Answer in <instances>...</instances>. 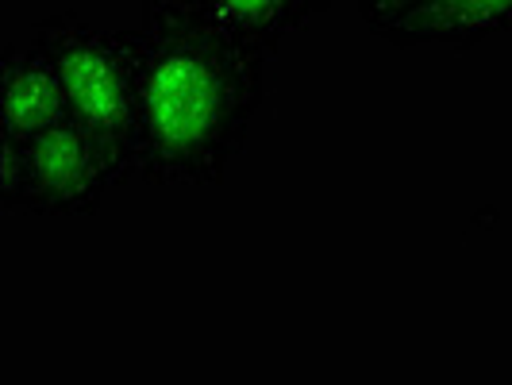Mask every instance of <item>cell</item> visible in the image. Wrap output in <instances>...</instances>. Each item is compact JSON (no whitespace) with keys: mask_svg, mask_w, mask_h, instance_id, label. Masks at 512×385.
I'll return each mask as SVG.
<instances>
[{"mask_svg":"<svg viewBox=\"0 0 512 385\" xmlns=\"http://www.w3.org/2000/svg\"><path fill=\"white\" fill-rule=\"evenodd\" d=\"M135 62V178L224 185L266 101L270 54L208 24L193 0H143Z\"/></svg>","mask_w":512,"mask_h":385,"instance_id":"6da1fadb","label":"cell"},{"mask_svg":"<svg viewBox=\"0 0 512 385\" xmlns=\"http://www.w3.org/2000/svg\"><path fill=\"white\" fill-rule=\"evenodd\" d=\"M51 58L66 116L112 158L120 181H135V62L128 31L89 24L77 12H54L27 31Z\"/></svg>","mask_w":512,"mask_h":385,"instance_id":"7a4b0ae2","label":"cell"},{"mask_svg":"<svg viewBox=\"0 0 512 385\" xmlns=\"http://www.w3.org/2000/svg\"><path fill=\"white\" fill-rule=\"evenodd\" d=\"M124 185L101 143L74 120H58L24 143H0V208L8 216H97Z\"/></svg>","mask_w":512,"mask_h":385,"instance_id":"3957f363","label":"cell"},{"mask_svg":"<svg viewBox=\"0 0 512 385\" xmlns=\"http://www.w3.org/2000/svg\"><path fill=\"white\" fill-rule=\"evenodd\" d=\"M66 120L62 85L47 51L27 35L0 54V143H24Z\"/></svg>","mask_w":512,"mask_h":385,"instance_id":"277c9868","label":"cell"},{"mask_svg":"<svg viewBox=\"0 0 512 385\" xmlns=\"http://www.w3.org/2000/svg\"><path fill=\"white\" fill-rule=\"evenodd\" d=\"M512 35V0H436L424 24V47L474 51Z\"/></svg>","mask_w":512,"mask_h":385,"instance_id":"5b68a950","label":"cell"},{"mask_svg":"<svg viewBox=\"0 0 512 385\" xmlns=\"http://www.w3.org/2000/svg\"><path fill=\"white\" fill-rule=\"evenodd\" d=\"M193 4L201 8L208 24L270 58L282 51L285 35L293 31L289 0H193Z\"/></svg>","mask_w":512,"mask_h":385,"instance_id":"8992f818","label":"cell"},{"mask_svg":"<svg viewBox=\"0 0 512 385\" xmlns=\"http://www.w3.org/2000/svg\"><path fill=\"white\" fill-rule=\"evenodd\" d=\"M436 0H351L362 27L397 51L424 47V24Z\"/></svg>","mask_w":512,"mask_h":385,"instance_id":"52a82bcc","label":"cell"},{"mask_svg":"<svg viewBox=\"0 0 512 385\" xmlns=\"http://www.w3.org/2000/svg\"><path fill=\"white\" fill-rule=\"evenodd\" d=\"M335 0H289V16H293V31L308 27L312 20H320Z\"/></svg>","mask_w":512,"mask_h":385,"instance_id":"ba28073f","label":"cell"}]
</instances>
